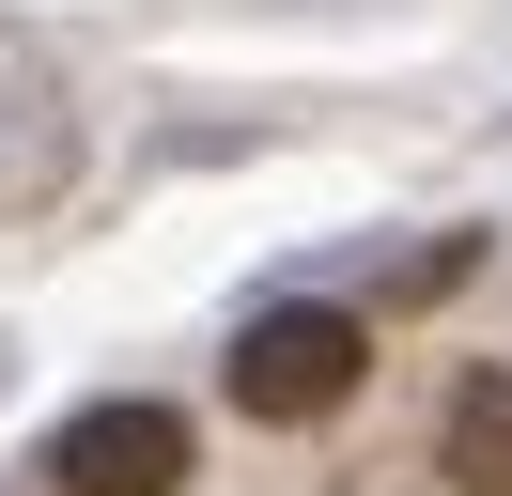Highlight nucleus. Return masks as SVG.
<instances>
[{
    "mask_svg": "<svg viewBox=\"0 0 512 496\" xmlns=\"http://www.w3.org/2000/svg\"><path fill=\"white\" fill-rule=\"evenodd\" d=\"M357 388H373V326H357V310H264V326L233 341V403L280 419V434L342 419Z\"/></svg>",
    "mask_w": 512,
    "mask_h": 496,
    "instance_id": "1",
    "label": "nucleus"
},
{
    "mask_svg": "<svg viewBox=\"0 0 512 496\" xmlns=\"http://www.w3.org/2000/svg\"><path fill=\"white\" fill-rule=\"evenodd\" d=\"M47 496H187V419L171 403H94L47 434Z\"/></svg>",
    "mask_w": 512,
    "mask_h": 496,
    "instance_id": "2",
    "label": "nucleus"
},
{
    "mask_svg": "<svg viewBox=\"0 0 512 496\" xmlns=\"http://www.w3.org/2000/svg\"><path fill=\"white\" fill-rule=\"evenodd\" d=\"M435 465H450L466 496H512V372H497V357H481L466 388H450V419H435Z\"/></svg>",
    "mask_w": 512,
    "mask_h": 496,
    "instance_id": "3",
    "label": "nucleus"
}]
</instances>
